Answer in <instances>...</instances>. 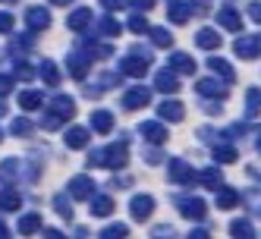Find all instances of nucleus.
Wrapping results in <instances>:
<instances>
[{
  "label": "nucleus",
  "instance_id": "obj_1",
  "mask_svg": "<svg viewBox=\"0 0 261 239\" xmlns=\"http://www.w3.org/2000/svg\"><path fill=\"white\" fill-rule=\"evenodd\" d=\"M129 161L126 151V142H114V145H104V148H95L88 154V167H107V170H123Z\"/></svg>",
  "mask_w": 261,
  "mask_h": 239
},
{
  "label": "nucleus",
  "instance_id": "obj_2",
  "mask_svg": "<svg viewBox=\"0 0 261 239\" xmlns=\"http://www.w3.org/2000/svg\"><path fill=\"white\" fill-rule=\"evenodd\" d=\"M148 69H151V54H142V50H133L129 57L117 63V72H123V76H145Z\"/></svg>",
  "mask_w": 261,
  "mask_h": 239
},
{
  "label": "nucleus",
  "instance_id": "obj_3",
  "mask_svg": "<svg viewBox=\"0 0 261 239\" xmlns=\"http://www.w3.org/2000/svg\"><path fill=\"white\" fill-rule=\"evenodd\" d=\"M167 179H170L173 186H192V182H195V170L182 157H173V161H167Z\"/></svg>",
  "mask_w": 261,
  "mask_h": 239
},
{
  "label": "nucleus",
  "instance_id": "obj_4",
  "mask_svg": "<svg viewBox=\"0 0 261 239\" xmlns=\"http://www.w3.org/2000/svg\"><path fill=\"white\" fill-rule=\"evenodd\" d=\"M148 104H151V88L148 85H133V88H126L123 98H120L123 110H139V107H148Z\"/></svg>",
  "mask_w": 261,
  "mask_h": 239
},
{
  "label": "nucleus",
  "instance_id": "obj_5",
  "mask_svg": "<svg viewBox=\"0 0 261 239\" xmlns=\"http://www.w3.org/2000/svg\"><path fill=\"white\" fill-rule=\"evenodd\" d=\"M176 208H179L182 217H189V220H201L204 211H208V205H204L201 195H176Z\"/></svg>",
  "mask_w": 261,
  "mask_h": 239
},
{
  "label": "nucleus",
  "instance_id": "obj_6",
  "mask_svg": "<svg viewBox=\"0 0 261 239\" xmlns=\"http://www.w3.org/2000/svg\"><path fill=\"white\" fill-rule=\"evenodd\" d=\"M88 69H91V54H82V47L72 50L69 57H66V72H69L72 79H85Z\"/></svg>",
  "mask_w": 261,
  "mask_h": 239
},
{
  "label": "nucleus",
  "instance_id": "obj_7",
  "mask_svg": "<svg viewBox=\"0 0 261 239\" xmlns=\"http://www.w3.org/2000/svg\"><path fill=\"white\" fill-rule=\"evenodd\" d=\"M95 179L91 176H85V173H79V176H72L69 182H66V192H69V198H91L95 195Z\"/></svg>",
  "mask_w": 261,
  "mask_h": 239
},
{
  "label": "nucleus",
  "instance_id": "obj_8",
  "mask_svg": "<svg viewBox=\"0 0 261 239\" xmlns=\"http://www.w3.org/2000/svg\"><path fill=\"white\" fill-rule=\"evenodd\" d=\"M129 214H133V220H139V224H142V220H148V217H151L154 214V198L151 195H133V201H129Z\"/></svg>",
  "mask_w": 261,
  "mask_h": 239
},
{
  "label": "nucleus",
  "instance_id": "obj_9",
  "mask_svg": "<svg viewBox=\"0 0 261 239\" xmlns=\"http://www.w3.org/2000/svg\"><path fill=\"white\" fill-rule=\"evenodd\" d=\"M139 132L145 136L148 145H164L167 142V126H164V120H145L139 126Z\"/></svg>",
  "mask_w": 261,
  "mask_h": 239
},
{
  "label": "nucleus",
  "instance_id": "obj_10",
  "mask_svg": "<svg viewBox=\"0 0 261 239\" xmlns=\"http://www.w3.org/2000/svg\"><path fill=\"white\" fill-rule=\"evenodd\" d=\"M25 25H29V32H44V29H50V13H47V7H29L25 10Z\"/></svg>",
  "mask_w": 261,
  "mask_h": 239
},
{
  "label": "nucleus",
  "instance_id": "obj_11",
  "mask_svg": "<svg viewBox=\"0 0 261 239\" xmlns=\"http://www.w3.org/2000/svg\"><path fill=\"white\" fill-rule=\"evenodd\" d=\"M91 22H95V13H91L88 7H76L66 16V29H72V32H85Z\"/></svg>",
  "mask_w": 261,
  "mask_h": 239
},
{
  "label": "nucleus",
  "instance_id": "obj_12",
  "mask_svg": "<svg viewBox=\"0 0 261 239\" xmlns=\"http://www.w3.org/2000/svg\"><path fill=\"white\" fill-rule=\"evenodd\" d=\"M88 126H91V129H95L98 136H107L110 129H114V114H110V110H104V107L91 110V117H88Z\"/></svg>",
  "mask_w": 261,
  "mask_h": 239
},
{
  "label": "nucleus",
  "instance_id": "obj_13",
  "mask_svg": "<svg viewBox=\"0 0 261 239\" xmlns=\"http://www.w3.org/2000/svg\"><path fill=\"white\" fill-rule=\"evenodd\" d=\"M154 88L164 91V95H176V91H179V72H173L170 66L161 69V72H158V79H154Z\"/></svg>",
  "mask_w": 261,
  "mask_h": 239
},
{
  "label": "nucleus",
  "instance_id": "obj_14",
  "mask_svg": "<svg viewBox=\"0 0 261 239\" xmlns=\"http://www.w3.org/2000/svg\"><path fill=\"white\" fill-rule=\"evenodd\" d=\"M63 145H66L69 151L88 148V129H82V126H69V129L63 132Z\"/></svg>",
  "mask_w": 261,
  "mask_h": 239
},
{
  "label": "nucleus",
  "instance_id": "obj_15",
  "mask_svg": "<svg viewBox=\"0 0 261 239\" xmlns=\"http://www.w3.org/2000/svg\"><path fill=\"white\" fill-rule=\"evenodd\" d=\"M19 176H22V161H16V157L0 161V182H4V186L19 182Z\"/></svg>",
  "mask_w": 261,
  "mask_h": 239
},
{
  "label": "nucleus",
  "instance_id": "obj_16",
  "mask_svg": "<svg viewBox=\"0 0 261 239\" xmlns=\"http://www.w3.org/2000/svg\"><path fill=\"white\" fill-rule=\"evenodd\" d=\"M189 16H192V7L186 4V0H170V4H167V19L173 25H186Z\"/></svg>",
  "mask_w": 261,
  "mask_h": 239
},
{
  "label": "nucleus",
  "instance_id": "obj_17",
  "mask_svg": "<svg viewBox=\"0 0 261 239\" xmlns=\"http://www.w3.org/2000/svg\"><path fill=\"white\" fill-rule=\"evenodd\" d=\"M167 63H170V69L179 72V76H195V66H198V63L189 57V54H182V50L170 54V60H167Z\"/></svg>",
  "mask_w": 261,
  "mask_h": 239
},
{
  "label": "nucleus",
  "instance_id": "obj_18",
  "mask_svg": "<svg viewBox=\"0 0 261 239\" xmlns=\"http://www.w3.org/2000/svg\"><path fill=\"white\" fill-rule=\"evenodd\" d=\"M233 50H236V57H246V60H255L258 54H261V47H258V38H255V35H242V38H236Z\"/></svg>",
  "mask_w": 261,
  "mask_h": 239
},
{
  "label": "nucleus",
  "instance_id": "obj_19",
  "mask_svg": "<svg viewBox=\"0 0 261 239\" xmlns=\"http://www.w3.org/2000/svg\"><path fill=\"white\" fill-rule=\"evenodd\" d=\"M208 69L214 72V76H217L223 85H233V82H236V72H233V66H230L227 60H223V57H211V60H208Z\"/></svg>",
  "mask_w": 261,
  "mask_h": 239
},
{
  "label": "nucleus",
  "instance_id": "obj_20",
  "mask_svg": "<svg viewBox=\"0 0 261 239\" xmlns=\"http://www.w3.org/2000/svg\"><path fill=\"white\" fill-rule=\"evenodd\" d=\"M195 91L201 98H227V88H223V82H217V79H198L195 82Z\"/></svg>",
  "mask_w": 261,
  "mask_h": 239
},
{
  "label": "nucleus",
  "instance_id": "obj_21",
  "mask_svg": "<svg viewBox=\"0 0 261 239\" xmlns=\"http://www.w3.org/2000/svg\"><path fill=\"white\" fill-rule=\"evenodd\" d=\"M158 117L164 123H179L186 117V107L179 101H164V104H158Z\"/></svg>",
  "mask_w": 261,
  "mask_h": 239
},
{
  "label": "nucleus",
  "instance_id": "obj_22",
  "mask_svg": "<svg viewBox=\"0 0 261 239\" xmlns=\"http://www.w3.org/2000/svg\"><path fill=\"white\" fill-rule=\"evenodd\" d=\"M217 25L227 29V32H239V29H242V16H239L233 7H220V10H217Z\"/></svg>",
  "mask_w": 261,
  "mask_h": 239
},
{
  "label": "nucleus",
  "instance_id": "obj_23",
  "mask_svg": "<svg viewBox=\"0 0 261 239\" xmlns=\"http://www.w3.org/2000/svg\"><path fill=\"white\" fill-rule=\"evenodd\" d=\"M19 205H22V195H19V189H13V186L0 189V214L19 211Z\"/></svg>",
  "mask_w": 261,
  "mask_h": 239
},
{
  "label": "nucleus",
  "instance_id": "obj_24",
  "mask_svg": "<svg viewBox=\"0 0 261 239\" xmlns=\"http://www.w3.org/2000/svg\"><path fill=\"white\" fill-rule=\"evenodd\" d=\"M195 47H201V50H217L220 47V32L217 29H198L195 32Z\"/></svg>",
  "mask_w": 261,
  "mask_h": 239
},
{
  "label": "nucleus",
  "instance_id": "obj_25",
  "mask_svg": "<svg viewBox=\"0 0 261 239\" xmlns=\"http://www.w3.org/2000/svg\"><path fill=\"white\" fill-rule=\"evenodd\" d=\"M88 205H91V217H110L114 214V198L110 195H91L88 198Z\"/></svg>",
  "mask_w": 261,
  "mask_h": 239
},
{
  "label": "nucleus",
  "instance_id": "obj_26",
  "mask_svg": "<svg viewBox=\"0 0 261 239\" xmlns=\"http://www.w3.org/2000/svg\"><path fill=\"white\" fill-rule=\"evenodd\" d=\"M50 110H54L57 117H63V120H72V114H76V101H72L69 95H54Z\"/></svg>",
  "mask_w": 261,
  "mask_h": 239
},
{
  "label": "nucleus",
  "instance_id": "obj_27",
  "mask_svg": "<svg viewBox=\"0 0 261 239\" xmlns=\"http://www.w3.org/2000/svg\"><path fill=\"white\" fill-rule=\"evenodd\" d=\"M41 104H44V95H41L38 88H22L19 91V107L29 110V114H32V110H38Z\"/></svg>",
  "mask_w": 261,
  "mask_h": 239
},
{
  "label": "nucleus",
  "instance_id": "obj_28",
  "mask_svg": "<svg viewBox=\"0 0 261 239\" xmlns=\"http://www.w3.org/2000/svg\"><path fill=\"white\" fill-rule=\"evenodd\" d=\"M123 32V25L117 19H110V16H101L98 19V32H95V38H117V35Z\"/></svg>",
  "mask_w": 261,
  "mask_h": 239
},
{
  "label": "nucleus",
  "instance_id": "obj_29",
  "mask_svg": "<svg viewBox=\"0 0 261 239\" xmlns=\"http://www.w3.org/2000/svg\"><path fill=\"white\" fill-rule=\"evenodd\" d=\"M236 205H239V192L230 189V186H217V208L220 211H230Z\"/></svg>",
  "mask_w": 261,
  "mask_h": 239
},
{
  "label": "nucleus",
  "instance_id": "obj_30",
  "mask_svg": "<svg viewBox=\"0 0 261 239\" xmlns=\"http://www.w3.org/2000/svg\"><path fill=\"white\" fill-rule=\"evenodd\" d=\"M242 107H246V117H258L261 114V88H246V101H242Z\"/></svg>",
  "mask_w": 261,
  "mask_h": 239
},
{
  "label": "nucleus",
  "instance_id": "obj_31",
  "mask_svg": "<svg viewBox=\"0 0 261 239\" xmlns=\"http://www.w3.org/2000/svg\"><path fill=\"white\" fill-rule=\"evenodd\" d=\"M16 230H19L22 236H29V233H38V230H44V227H41V214H22L19 220H16Z\"/></svg>",
  "mask_w": 261,
  "mask_h": 239
},
{
  "label": "nucleus",
  "instance_id": "obj_32",
  "mask_svg": "<svg viewBox=\"0 0 261 239\" xmlns=\"http://www.w3.org/2000/svg\"><path fill=\"white\" fill-rule=\"evenodd\" d=\"M38 76H41L50 88H57V85H60V72H57V66H54V60H44V63L38 66Z\"/></svg>",
  "mask_w": 261,
  "mask_h": 239
},
{
  "label": "nucleus",
  "instance_id": "obj_33",
  "mask_svg": "<svg viewBox=\"0 0 261 239\" xmlns=\"http://www.w3.org/2000/svg\"><path fill=\"white\" fill-rule=\"evenodd\" d=\"M148 35H151V44H154V47H170V44H173V35H170V29H164V25H158V29H148Z\"/></svg>",
  "mask_w": 261,
  "mask_h": 239
},
{
  "label": "nucleus",
  "instance_id": "obj_34",
  "mask_svg": "<svg viewBox=\"0 0 261 239\" xmlns=\"http://www.w3.org/2000/svg\"><path fill=\"white\" fill-rule=\"evenodd\" d=\"M220 179H223V176H220V167H208V170H201V173H198V182H201L204 189H217V186H220Z\"/></svg>",
  "mask_w": 261,
  "mask_h": 239
},
{
  "label": "nucleus",
  "instance_id": "obj_35",
  "mask_svg": "<svg viewBox=\"0 0 261 239\" xmlns=\"http://www.w3.org/2000/svg\"><path fill=\"white\" fill-rule=\"evenodd\" d=\"M54 208H57V214H60L63 220H72V201H69V192L54 195Z\"/></svg>",
  "mask_w": 261,
  "mask_h": 239
},
{
  "label": "nucleus",
  "instance_id": "obj_36",
  "mask_svg": "<svg viewBox=\"0 0 261 239\" xmlns=\"http://www.w3.org/2000/svg\"><path fill=\"white\" fill-rule=\"evenodd\" d=\"M239 201H246V208H249L252 214H258V217H261V189H249Z\"/></svg>",
  "mask_w": 261,
  "mask_h": 239
},
{
  "label": "nucleus",
  "instance_id": "obj_37",
  "mask_svg": "<svg viewBox=\"0 0 261 239\" xmlns=\"http://www.w3.org/2000/svg\"><path fill=\"white\" fill-rule=\"evenodd\" d=\"M230 233L233 236H255V227H252V220L239 217V220H233V224H230Z\"/></svg>",
  "mask_w": 261,
  "mask_h": 239
},
{
  "label": "nucleus",
  "instance_id": "obj_38",
  "mask_svg": "<svg viewBox=\"0 0 261 239\" xmlns=\"http://www.w3.org/2000/svg\"><path fill=\"white\" fill-rule=\"evenodd\" d=\"M214 161L217 164H233L236 161V148H233V145H217V148H214Z\"/></svg>",
  "mask_w": 261,
  "mask_h": 239
},
{
  "label": "nucleus",
  "instance_id": "obj_39",
  "mask_svg": "<svg viewBox=\"0 0 261 239\" xmlns=\"http://www.w3.org/2000/svg\"><path fill=\"white\" fill-rule=\"evenodd\" d=\"M10 132H13V136H22V139H29V136H32V123H29L25 117H19V120H13Z\"/></svg>",
  "mask_w": 261,
  "mask_h": 239
},
{
  "label": "nucleus",
  "instance_id": "obj_40",
  "mask_svg": "<svg viewBox=\"0 0 261 239\" xmlns=\"http://www.w3.org/2000/svg\"><path fill=\"white\" fill-rule=\"evenodd\" d=\"M35 32H25V35H19V38L13 41V50H32L35 47V38H32Z\"/></svg>",
  "mask_w": 261,
  "mask_h": 239
},
{
  "label": "nucleus",
  "instance_id": "obj_41",
  "mask_svg": "<svg viewBox=\"0 0 261 239\" xmlns=\"http://www.w3.org/2000/svg\"><path fill=\"white\" fill-rule=\"evenodd\" d=\"M60 123H63V117H57L54 110H47V114L41 117V129H60Z\"/></svg>",
  "mask_w": 261,
  "mask_h": 239
},
{
  "label": "nucleus",
  "instance_id": "obj_42",
  "mask_svg": "<svg viewBox=\"0 0 261 239\" xmlns=\"http://www.w3.org/2000/svg\"><path fill=\"white\" fill-rule=\"evenodd\" d=\"M13 76L22 79V82H29V79H32V66H25V60H16V63H13Z\"/></svg>",
  "mask_w": 261,
  "mask_h": 239
},
{
  "label": "nucleus",
  "instance_id": "obj_43",
  "mask_svg": "<svg viewBox=\"0 0 261 239\" xmlns=\"http://www.w3.org/2000/svg\"><path fill=\"white\" fill-rule=\"evenodd\" d=\"M126 233H129V227H126V224H110V227H104V230H101V236H104V239H110V236H126Z\"/></svg>",
  "mask_w": 261,
  "mask_h": 239
},
{
  "label": "nucleus",
  "instance_id": "obj_44",
  "mask_svg": "<svg viewBox=\"0 0 261 239\" xmlns=\"http://www.w3.org/2000/svg\"><path fill=\"white\" fill-rule=\"evenodd\" d=\"M129 29H133V32H139V35H142V32H148V19H145V16H142L139 10H136V16H133V19H129Z\"/></svg>",
  "mask_w": 261,
  "mask_h": 239
},
{
  "label": "nucleus",
  "instance_id": "obj_45",
  "mask_svg": "<svg viewBox=\"0 0 261 239\" xmlns=\"http://www.w3.org/2000/svg\"><path fill=\"white\" fill-rule=\"evenodd\" d=\"M189 7L195 16H208L211 13V0H189Z\"/></svg>",
  "mask_w": 261,
  "mask_h": 239
},
{
  "label": "nucleus",
  "instance_id": "obj_46",
  "mask_svg": "<svg viewBox=\"0 0 261 239\" xmlns=\"http://www.w3.org/2000/svg\"><path fill=\"white\" fill-rule=\"evenodd\" d=\"M7 32H13V13L0 10V35H7Z\"/></svg>",
  "mask_w": 261,
  "mask_h": 239
},
{
  "label": "nucleus",
  "instance_id": "obj_47",
  "mask_svg": "<svg viewBox=\"0 0 261 239\" xmlns=\"http://www.w3.org/2000/svg\"><path fill=\"white\" fill-rule=\"evenodd\" d=\"M246 13H249L252 22H261V0H252V4L246 7Z\"/></svg>",
  "mask_w": 261,
  "mask_h": 239
},
{
  "label": "nucleus",
  "instance_id": "obj_48",
  "mask_svg": "<svg viewBox=\"0 0 261 239\" xmlns=\"http://www.w3.org/2000/svg\"><path fill=\"white\" fill-rule=\"evenodd\" d=\"M13 91V76H7V72H0V98L10 95Z\"/></svg>",
  "mask_w": 261,
  "mask_h": 239
},
{
  "label": "nucleus",
  "instance_id": "obj_49",
  "mask_svg": "<svg viewBox=\"0 0 261 239\" xmlns=\"http://www.w3.org/2000/svg\"><path fill=\"white\" fill-rule=\"evenodd\" d=\"M142 157H145V161H151V164H158V161H161L158 145H151V148H142Z\"/></svg>",
  "mask_w": 261,
  "mask_h": 239
},
{
  "label": "nucleus",
  "instance_id": "obj_50",
  "mask_svg": "<svg viewBox=\"0 0 261 239\" xmlns=\"http://www.w3.org/2000/svg\"><path fill=\"white\" fill-rule=\"evenodd\" d=\"M129 4H133L139 13H145V10H151V7H154V0H129Z\"/></svg>",
  "mask_w": 261,
  "mask_h": 239
},
{
  "label": "nucleus",
  "instance_id": "obj_51",
  "mask_svg": "<svg viewBox=\"0 0 261 239\" xmlns=\"http://www.w3.org/2000/svg\"><path fill=\"white\" fill-rule=\"evenodd\" d=\"M123 4H126V0H101V7H104V10H120Z\"/></svg>",
  "mask_w": 261,
  "mask_h": 239
},
{
  "label": "nucleus",
  "instance_id": "obj_52",
  "mask_svg": "<svg viewBox=\"0 0 261 239\" xmlns=\"http://www.w3.org/2000/svg\"><path fill=\"white\" fill-rule=\"evenodd\" d=\"M154 236H173V227L170 224H161V227H154Z\"/></svg>",
  "mask_w": 261,
  "mask_h": 239
},
{
  "label": "nucleus",
  "instance_id": "obj_53",
  "mask_svg": "<svg viewBox=\"0 0 261 239\" xmlns=\"http://www.w3.org/2000/svg\"><path fill=\"white\" fill-rule=\"evenodd\" d=\"M50 4H60V7H66V4H72V0H50Z\"/></svg>",
  "mask_w": 261,
  "mask_h": 239
},
{
  "label": "nucleus",
  "instance_id": "obj_54",
  "mask_svg": "<svg viewBox=\"0 0 261 239\" xmlns=\"http://www.w3.org/2000/svg\"><path fill=\"white\" fill-rule=\"evenodd\" d=\"M7 233H10V230L4 227V220H0V236H7Z\"/></svg>",
  "mask_w": 261,
  "mask_h": 239
},
{
  "label": "nucleus",
  "instance_id": "obj_55",
  "mask_svg": "<svg viewBox=\"0 0 261 239\" xmlns=\"http://www.w3.org/2000/svg\"><path fill=\"white\" fill-rule=\"evenodd\" d=\"M7 114V107H4V101H0V117H4Z\"/></svg>",
  "mask_w": 261,
  "mask_h": 239
},
{
  "label": "nucleus",
  "instance_id": "obj_56",
  "mask_svg": "<svg viewBox=\"0 0 261 239\" xmlns=\"http://www.w3.org/2000/svg\"><path fill=\"white\" fill-rule=\"evenodd\" d=\"M255 38H258V47H261V35H255Z\"/></svg>",
  "mask_w": 261,
  "mask_h": 239
},
{
  "label": "nucleus",
  "instance_id": "obj_57",
  "mask_svg": "<svg viewBox=\"0 0 261 239\" xmlns=\"http://www.w3.org/2000/svg\"><path fill=\"white\" fill-rule=\"evenodd\" d=\"M258 151H261V136H258Z\"/></svg>",
  "mask_w": 261,
  "mask_h": 239
},
{
  "label": "nucleus",
  "instance_id": "obj_58",
  "mask_svg": "<svg viewBox=\"0 0 261 239\" xmlns=\"http://www.w3.org/2000/svg\"><path fill=\"white\" fill-rule=\"evenodd\" d=\"M0 142H4V132H0Z\"/></svg>",
  "mask_w": 261,
  "mask_h": 239
},
{
  "label": "nucleus",
  "instance_id": "obj_59",
  "mask_svg": "<svg viewBox=\"0 0 261 239\" xmlns=\"http://www.w3.org/2000/svg\"><path fill=\"white\" fill-rule=\"evenodd\" d=\"M4 4H13V0H4Z\"/></svg>",
  "mask_w": 261,
  "mask_h": 239
}]
</instances>
